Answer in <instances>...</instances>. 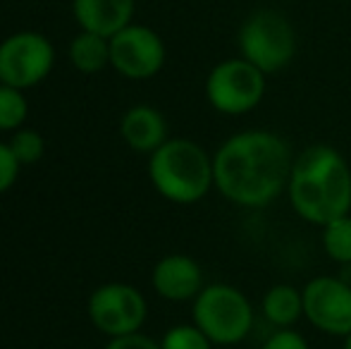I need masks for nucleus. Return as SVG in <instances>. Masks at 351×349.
<instances>
[{"mask_svg": "<svg viewBox=\"0 0 351 349\" xmlns=\"http://www.w3.org/2000/svg\"><path fill=\"white\" fill-rule=\"evenodd\" d=\"M148 177L162 199L180 206L199 204L215 186L213 156L184 136L167 139L160 149L153 151L148 160Z\"/></svg>", "mask_w": 351, "mask_h": 349, "instance_id": "3", "label": "nucleus"}, {"mask_svg": "<svg viewBox=\"0 0 351 349\" xmlns=\"http://www.w3.org/2000/svg\"><path fill=\"white\" fill-rule=\"evenodd\" d=\"M265 72L246 58H227L206 77V98L222 115H246L256 110L265 96Z\"/></svg>", "mask_w": 351, "mask_h": 349, "instance_id": "6", "label": "nucleus"}, {"mask_svg": "<svg viewBox=\"0 0 351 349\" xmlns=\"http://www.w3.org/2000/svg\"><path fill=\"white\" fill-rule=\"evenodd\" d=\"M10 151L14 154V158L19 160V165H34L43 158L46 154V141L36 130H14L12 139L8 141Z\"/></svg>", "mask_w": 351, "mask_h": 349, "instance_id": "18", "label": "nucleus"}, {"mask_svg": "<svg viewBox=\"0 0 351 349\" xmlns=\"http://www.w3.org/2000/svg\"><path fill=\"white\" fill-rule=\"evenodd\" d=\"M342 349H351V333H349V335L347 337H342Z\"/></svg>", "mask_w": 351, "mask_h": 349, "instance_id": "23", "label": "nucleus"}, {"mask_svg": "<svg viewBox=\"0 0 351 349\" xmlns=\"http://www.w3.org/2000/svg\"><path fill=\"white\" fill-rule=\"evenodd\" d=\"M261 349H311V345L301 333L291 330V328H280L263 342Z\"/></svg>", "mask_w": 351, "mask_h": 349, "instance_id": "20", "label": "nucleus"}, {"mask_svg": "<svg viewBox=\"0 0 351 349\" xmlns=\"http://www.w3.org/2000/svg\"><path fill=\"white\" fill-rule=\"evenodd\" d=\"M29 115V103L22 88L0 84V132H14L24 125Z\"/></svg>", "mask_w": 351, "mask_h": 349, "instance_id": "17", "label": "nucleus"}, {"mask_svg": "<svg viewBox=\"0 0 351 349\" xmlns=\"http://www.w3.org/2000/svg\"><path fill=\"white\" fill-rule=\"evenodd\" d=\"M287 196L304 223L325 228L351 213V168L328 144L306 146L291 163Z\"/></svg>", "mask_w": 351, "mask_h": 349, "instance_id": "2", "label": "nucleus"}, {"mask_svg": "<svg viewBox=\"0 0 351 349\" xmlns=\"http://www.w3.org/2000/svg\"><path fill=\"white\" fill-rule=\"evenodd\" d=\"M261 313L278 330L294 328L304 318V292L294 285H273L261 299Z\"/></svg>", "mask_w": 351, "mask_h": 349, "instance_id": "14", "label": "nucleus"}, {"mask_svg": "<svg viewBox=\"0 0 351 349\" xmlns=\"http://www.w3.org/2000/svg\"><path fill=\"white\" fill-rule=\"evenodd\" d=\"M56 65V48L38 32H17L0 43V84L32 88Z\"/></svg>", "mask_w": 351, "mask_h": 349, "instance_id": "7", "label": "nucleus"}, {"mask_svg": "<svg viewBox=\"0 0 351 349\" xmlns=\"http://www.w3.org/2000/svg\"><path fill=\"white\" fill-rule=\"evenodd\" d=\"M106 349H160V342L151 340V337L141 335V333H130V335L110 337Z\"/></svg>", "mask_w": 351, "mask_h": 349, "instance_id": "22", "label": "nucleus"}, {"mask_svg": "<svg viewBox=\"0 0 351 349\" xmlns=\"http://www.w3.org/2000/svg\"><path fill=\"white\" fill-rule=\"evenodd\" d=\"M146 299L136 287L125 282H110L93 289L88 297V318L108 337L139 333L146 323Z\"/></svg>", "mask_w": 351, "mask_h": 349, "instance_id": "8", "label": "nucleus"}, {"mask_svg": "<svg viewBox=\"0 0 351 349\" xmlns=\"http://www.w3.org/2000/svg\"><path fill=\"white\" fill-rule=\"evenodd\" d=\"M304 318L332 337L351 333V285L332 275H318L304 285Z\"/></svg>", "mask_w": 351, "mask_h": 349, "instance_id": "9", "label": "nucleus"}, {"mask_svg": "<svg viewBox=\"0 0 351 349\" xmlns=\"http://www.w3.org/2000/svg\"><path fill=\"white\" fill-rule=\"evenodd\" d=\"M153 289L167 302H194L206 287L201 265L186 254H167L153 265Z\"/></svg>", "mask_w": 351, "mask_h": 349, "instance_id": "11", "label": "nucleus"}, {"mask_svg": "<svg viewBox=\"0 0 351 349\" xmlns=\"http://www.w3.org/2000/svg\"><path fill=\"white\" fill-rule=\"evenodd\" d=\"M136 0H72V12L82 32L112 38L132 24Z\"/></svg>", "mask_w": 351, "mask_h": 349, "instance_id": "12", "label": "nucleus"}, {"mask_svg": "<svg viewBox=\"0 0 351 349\" xmlns=\"http://www.w3.org/2000/svg\"><path fill=\"white\" fill-rule=\"evenodd\" d=\"M294 156L280 134L244 130L227 136L213 156L215 189L241 208H265L287 191Z\"/></svg>", "mask_w": 351, "mask_h": 349, "instance_id": "1", "label": "nucleus"}, {"mask_svg": "<svg viewBox=\"0 0 351 349\" xmlns=\"http://www.w3.org/2000/svg\"><path fill=\"white\" fill-rule=\"evenodd\" d=\"M19 168H22V165H19V160L14 158L10 146L0 144V194H5V191L17 182Z\"/></svg>", "mask_w": 351, "mask_h": 349, "instance_id": "21", "label": "nucleus"}, {"mask_svg": "<svg viewBox=\"0 0 351 349\" xmlns=\"http://www.w3.org/2000/svg\"><path fill=\"white\" fill-rule=\"evenodd\" d=\"M323 230V249L330 256V261L351 265V213L328 223Z\"/></svg>", "mask_w": 351, "mask_h": 349, "instance_id": "16", "label": "nucleus"}, {"mask_svg": "<svg viewBox=\"0 0 351 349\" xmlns=\"http://www.w3.org/2000/svg\"><path fill=\"white\" fill-rule=\"evenodd\" d=\"M194 323L215 347H234L254 328V306L239 287L227 282L206 285L191 306Z\"/></svg>", "mask_w": 351, "mask_h": 349, "instance_id": "4", "label": "nucleus"}, {"mask_svg": "<svg viewBox=\"0 0 351 349\" xmlns=\"http://www.w3.org/2000/svg\"><path fill=\"white\" fill-rule=\"evenodd\" d=\"M239 53L261 72L275 75L296 56V34L291 22L273 8L251 12L239 29Z\"/></svg>", "mask_w": 351, "mask_h": 349, "instance_id": "5", "label": "nucleus"}, {"mask_svg": "<svg viewBox=\"0 0 351 349\" xmlns=\"http://www.w3.org/2000/svg\"><path fill=\"white\" fill-rule=\"evenodd\" d=\"M165 43L143 24H130L110 38V65L127 80H151L165 65Z\"/></svg>", "mask_w": 351, "mask_h": 349, "instance_id": "10", "label": "nucleus"}, {"mask_svg": "<svg viewBox=\"0 0 351 349\" xmlns=\"http://www.w3.org/2000/svg\"><path fill=\"white\" fill-rule=\"evenodd\" d=\"M70 62L84 75H96L110 65V38L93 32H82L70 43Z\"/></svg>", "mask_w": 351, "mask_h": 349, "instance_id": "15", "label": "nucleus"}, {"mask_svg": "<svg viewBox=\"0 0 351 349\" xmlns=\"http://www.w3.org/2000/svg\"><path fill=\"white\" fill-rule=\"evenodd\" d=\"M120 136L136 154H153L167 141V122L151 106H134L122 115Z\"/></svg>", "mask_w": 351, "mask_h": 349, "instance_id": "13", "label": "nucleus"}, {"mask_svg": "<svg viewBox=\"0 0 351 349\" xmlns=\"http://www.w3.org/2000/svg\"><path fill=\"white\" fill-rule=\"evenodd\" d=\"M215 345L206 337L196 323H184V326H175L162 335L160 349H213Z\"/></svg>", "mask_w": 351, "mask_h": 349, "instance_id": "19", "label": "nucleus"}]
</instances>
